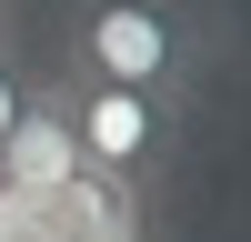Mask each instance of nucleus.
<instances>
[{"label":"nucleus","instance_id":"1","mask_svg":"<svg viewBox=\"0 0 251 242\" xmlns=\"http://www.w3.org/2000/svg\"><path fill=\"white\" fill-rule=\"evenodd\" d=\"M211 60H221V20L201 0H71V20H60V71L151 91L171 111L201 101Z\"/></svg>","mask_w":251,"mask_h":242},{"label":"nucleus","instance_id":"2","mask_svg":"<svg viewBox=\"0 0 251 242\" xmlns=\"http://www.w3.org/2000/svg\"><path fill=\"white\" fill-rule=\"evenodd\" d=\"M40 91H50V111L71 121L80 161L111 172V182H131V192H151V182L181 161V111H171V101L121 91V81H91V71H50Z\"/></svg>","mask_w":251,"mask_h":242},{"label":"nucleus","instance_id":"3","mask_svg":"<svg viewBox=\"0 0 251 242\" xmlns=\"http://www.w3.org/2000/svg\"><path fill=\"white\" fill-rule=\"evenodd\" d=\"M80 172H91V161H80L71 121H60V111H50V91H40L30 111H20V131L0 141V192H10L20 212H40V202H60Z\"/></svg>","mask_w":251,"mask_h":242},{"label":"nucleus","instance_id":"4","mask_svg":"<svg viewBox=\"0 0 251 242\" xmlns=\"http://www.w3.org/2000/svg\"><path fill=\"white\" fill-rule=\"evenodd\" d=\"M30 101H40V71H30V60H20V40L0 30V141L20 131V111H30Z\"/></svg>","mask_w":251,"mask_h":242},{"label":"nucleus","instance_id":"5","mask_svg":"<svg viewBox=\"0 0 251 242\" xmlns=\"http://www.w3.org/2000/svg\"><path fill=\"white\" fill-rule=\"evenodd\" d=\"M0 30H10V0H0Z\"/></svg>","mask_w":251,"mask_h":242}]
</instances>
